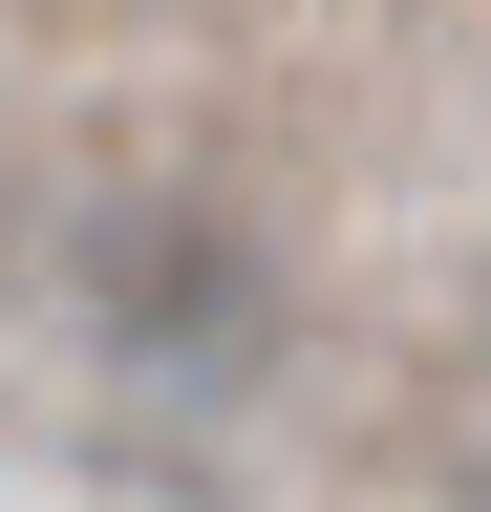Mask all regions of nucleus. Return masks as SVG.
<instances>
[{
	"label": "nucleus",
	"mask_w": 491,
	"mask_h": 512,
	"mask_svg": "<svg viewBox=\"0 0 491 512\" xmlns=\"http://www.w3.org/2000/svg\"><path fill=\"white\" fill-rule=\"evenodd\" d=\"M86 320H107V363H150V384H235L257 363V256H235L214 214H171V192H129V214L86 235Z\"/></svg>",
	"instance_id": "nucleus-1"
}]
</instances>
